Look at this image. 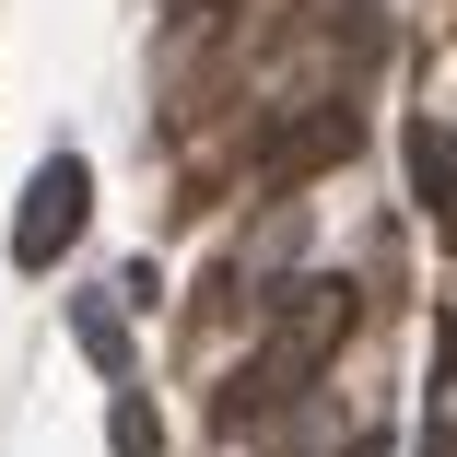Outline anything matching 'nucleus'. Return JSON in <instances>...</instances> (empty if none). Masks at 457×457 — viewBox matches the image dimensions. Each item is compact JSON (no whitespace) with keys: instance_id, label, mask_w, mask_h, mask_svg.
I'll return each mask as SVG.
<instances>
[{"instance_id":"nucleus-1","label":"nucleus","mask_w":457,"mask_h":457,"mask_svg":"<svg viewBox=\"0 0 457 457\" xmlns=\"http://www.w3.org/2000/svg\"><path fill=\"white\" fill-rule=\"evenodd\" d=\"M352 340V294L340 282H305L282 317H270V340H258V363L223 387V434H246V422H270V411H294L305 387H317V363Z\"/></svg>"},{"instance_id":"nucleus-2","label":"nucleus","mask_w":457,"mask_h":457,"mask_svg":"<svg viewBox=\"0 0 457 457\" xmlns=\"http://www.w3.org/2000/svg\"><path fill=\"white\" fill-rule=\"evenodd\" d=\"M82 223H95V164H82V153H47L24 176V212H12V270H59L82 246Z\"/></svg>"},{"instance_id":"nucleus-3","label":"nucleus","mask_w":457,"mask_h":457,"mask_svg":"<svg viewBox=\"0 0 457 457\" xmlns=\"http://www.w3.org/2000/svg\"><path fill=\"white\" fill-rule=\"evenodd\" d=\"M340 153H352V106L328 95V106H305V118H282V129H270L258 176H270V188H294V176H317V164H340Z\"/></svg>"},{"instance_id":"nucleus-4","label":"nucleus","mask_w":457,"mask_h":457,"mask_svg":"<svg viewBox=\"0 0 457 457\" xmlns=\"http://www.w3.org/2000/svg\"><path fill=\"white\" fill-rule=\"evenodd\" d=\"M411 200L457 212V129H434V118H411Z\"/></svg>"},{"instance_id":"nucleus-5","label":"nucleus","mask_w":457,"mask_h":457,"mask_svg":"<svg viewBox=\"0 0 457 457\" xmlns=\"http://www.w3.org/2000/svg\"><path fill=\"white\" fill-rule=\"evenodd\" d=\"M71 340L95 352V376H129V328H118V305H95V294H82V305H71Z\"/></svg>"},{"instance_id":"nucleus-6","label":"nucleus","mask_w":457,"mask_h":457,"mask_svg":"<svg viewBox=\"0 0 457 457\" xmlns=\"http://www.w3.org/2000/svg\"><path fill=\"white\" fill-rule=\"evenodd\" d=\"M106 445H118V457H164V411H153L141 387H118V411H106Z\"/></svg>"}]
</instances>
